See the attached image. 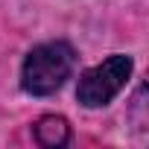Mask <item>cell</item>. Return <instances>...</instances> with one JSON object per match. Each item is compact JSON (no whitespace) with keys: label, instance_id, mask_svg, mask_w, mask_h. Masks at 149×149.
<instances>
[{"label":"cell","instance_id":"1","mask_svg":"<svg viewBox=\"0 0 149 149\" xmlns=\"http://www.w3.org/2000/svg\"><path fill=\"white\" fill-rule=\"evenodd\" d=\"M76 67V50L67 41H47L29 50L21 67V88L32 97L56 94Z\"/></svg>","mask_w":149,"mask_h":149},{"label":"cell","instance_id":"2","mask_svg":"<svg viewBox=\"0 0 149 149\" xmlns=\"http://www.w3.org/2000/svg\"><path fill=\"white\" fill-rule=\"evenodd\" d=\"M132 56H108L105 61H100L97 67L85 70L79 76V85H76V100L85 105V108H102L108 105L129 82L132 76Z\"/></svg>","mask_w":149,"mask_h":149},{"label":"cell","instance_id":"3","mask_svg":"<svg viewBox=\"0 0 149 149\" xmlns=\"http://www.w3.org/2000/svg\"><path fill=\"white\" fill-rule=\"evenodd\" d=\"M32 134L41 146H50V149H58V146H67L70 143V123L64 117H56V114H44L35 120L32 126Z\"/></svg>","mask_w":149,"mask_h":149}]
</instances>
